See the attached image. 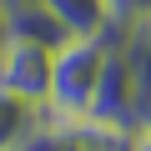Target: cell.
<instances>
[{
    "mask_svg": "<svg viewBox=\"0 0 151 151\" xmlns=\"http://www.w3.org/2000/svg\"><path fill=\"white\" fill-rule=\"evenodd\" d=\"M35 126H40V106L0 86V151H25Z\"/></svg>",
    "mask_w": 151,
    "mask_h": 151,
    "instance_id": "5b68a950",
    "label": "cell"
},
{
    "mask_svg": "<svg viewBox=\"0 0 151 151\" xmlns=\"http://www.w3.org/2000/svg\"><path fill=\"white\" fill-rule=\"evenodd\" d=\"M40 5L65 25V35H106L111 0H40Z\"/></svg>",
    "mask_w": 151,
    "mask_h": 151,
    "instance_id": "8992f818",
    "label": "cell"
},
{
    "mask_svg": "<svg viewBox=\"0 0 151 151\" xmlns=\"http://www.w3.org/2000/svg\"><path fill=\"white\" fill-rule=\"evenodd\" d=\"M0 86L45 106L50 101V50L30 40H5L0 45Z\"/></svg>",
    "mask_w": 151,
    "mask_h": 151,
    "instance_id": "3957f363",
    "label": "cell"
},
{
    "mask_svg": "<svg viewBox=\"0 0 151 151\" xmlns=\"http://www.w3.org/2000/svg\"><path fill=\"white\" fill-rule=\"evenodd\" d=\"M131 151H151V136H136V141H131Z\"/></svg>",
    "mask_w": 151,
    "mask_h": 151,
    "instance_id": "30bf717a",
    "label": "cell"
},
{
    "mask_svg": "<svg viewBox=\"0 0 151 151\" xmlns=\"http://www.w3.org/2000/svg\"><path fill=\"white\" fill-rule=\"evenodd\" d=\"M0 45H5V0H0Z\"/></svg>",
    "mask_w": 151,
    "mask_h": 151,
    "instance_id": "8fae6325",
    "label": "cell"
},
{
    "mask_svg": "<svg viewBox=\"0 0 151 151\" xmlns=\"http://www.w3.org/2000/svg\"><path fill=\"white\" fill-rule=\"evenodd\" d=\"M121 55L131 60V70H136L141 91L151 96V20H141V25H131V30H126V40H121Z\"/></svg>",
    "mask_w": 151,
    "mask_h": 151,
    "instance_id": "52a82bcc",
    "label": "cell"
},
{
    "mask_svg": "<svg viewBox=\"0 0 151 151\" xmlns=\"http://www.w3.org/2000/svg\"><path fill=\"white\" fill-rule=\"evenodd\" d=\"M141 20H151V0H111V25L131 30Z\"/></svg>",
    "mask_w": 151,
    "mask_h": 151,
    "instance_id": "ba28073f",
    "label": "cell"
},
{
    "mask_svg": "<svg viewBox=\"0 0 151 151\" xmlns=\"http://www.w3.org/2000/svg\"><path fill=\"white\" fill-rule=\"evenodd\" d=\"M5 40H30V45L60 50L70 35H65V25L40 5V0H25V5H10L5 10Z\"/></svg>",
    "mask_w": 151,
    "mask_h": 151,
    "instance_id": "277c9868",
    "label": "cell"
},
{
    "mask_svg": "<svg viewBox=\"0 0 151 151\" xmlns=\"http://www.w3.org/2000/svg\"><path fill=\"white\" fill-rule=\"evenodd\" d=\"M10 5H25V0H5V10H10Z\"/></svg>",
    "mask_w": 151,
    "mask_h": 151,
    "instance_id": "7c38bea8",
    "label": "cell"
},
{
    "mask_svg": "<svg viewBox=\"0 0 151 151\" xmlns=\"http://www.w3.org/2000/svg\"><path fill=\"white\" fill-rule=\"evenodd\" d=\"M141 101H146V91H141V81H136L131 60H126L121 50H111L86 116H91V121H106V126H126V131H136V111H141Z\"/></svg>",
    "mask_w": 151,
    "mask_h": 151,
    "instance_id": "7a4b0ae2",
    "label": "cell"
},
{
    "mask_svg": "<svg viewBox=\"0 0 151 151\" xmlns=\"http://www.w3.org/2000/svg\"><path fill=\"white\" fill-rule=\"evenodd\" d=\"M111 50L116 45L106 35H70L60 50H50V101L45 106L60 116H86Z\"/></svg>",
    "mask_w": 151,
    "mask_h": 151,
    "instance_id": "6da1fadb",
    "label": "cell"
},
{
    "mask_svg": "<svg viewBox=\"0 0 151 151\" xmlns=\"http://www.w3.org/2000/svg\"><path fill=\"white\" fill-rule=\"evenodd\" d=\"M136 136H151V96H146L141 111H136Z\"/></svg>",
    "mask_w": 151,
    "mask_h": 151,
    "instance_id": "9c48e42d",
    "label": "cell"
}]
</instances>
